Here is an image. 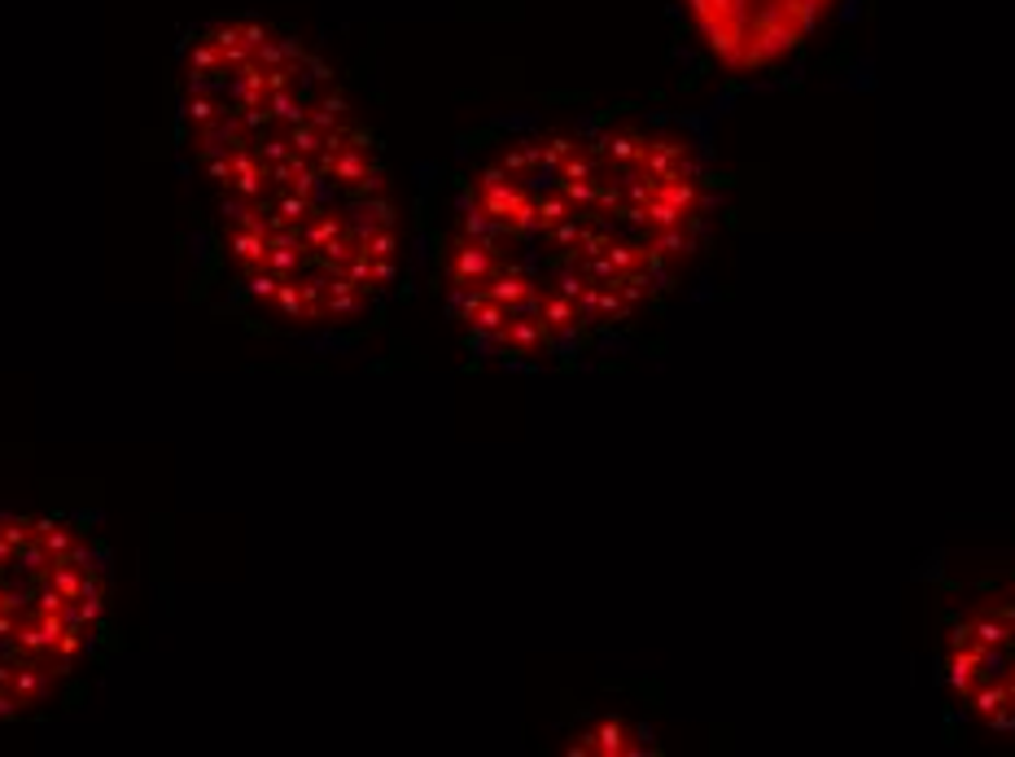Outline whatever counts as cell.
Listing matches in <instances>:
<instances>
[{
	"instance_id": "6da1fadb",
	"label": "cell",
	"mask_w": 1015,
	"mask_h": 757,
	"mask_svg": "<svg viewBox=\"0 0 1015 757\" xmlns=\"http://www.w3.org/2000/svg\"><path fill=\"white\" fill-rule=\"evenodd\" d=\"M710 215L714 163L684 127L604 118L517 136L455 193L447 312L503 364L591 355L669 298Z\"/></svg>"
},
{
	"instance_id": "3957f363",
	"label": "cell",
	"mask_w": 1015,
	"mask_h": 757,
	"mask_svg": "<svg viewBox=\"0 0 1015 757\" xmlns=\"http://www.w3.org/2000/svg\"><path fill=\"white\" fill-rule=\"evenodd\" d=\"M110 622L105 547L66 517L0 513V722L40 714Z\"/></svg>"
},
{
	"instance_id": "277c9868",
	"label": "cell",
	"mask_w": 1015,
	"mask_h": 757,
	"mask_svg": "<svg viewBox=\"0 0 1015 757\" xmlns=\"http://www.w3.org/2000/svg\"><path fill=\"white\" fill-rule=\"evenodd\" d=\"M941 679L963 718L1015 735V565L954 614L941 648Z\"/></svg>"
},
{
	"instance_id": "7a4b0ae2",
	"label": "cell",
	"mask_w": 1015,
	"mask_h": 757,
	"mask_svg": "<svg viewBox=\"0 0 1015 757\" xmlns=\"http://www.w3.org/2000/svg\"><path fill=\"white\" fill-rule=\"evenodd\" d=\"M180 136L233 280L263 316L328 333L399 276V202L373 127L298 36L224 18L180 58Z\"/></svg>"
},
{
	"instance_id": "5b68a950",
	"label": "cell",
	"mask_w": 1015,
	"mask_h": 757,
	"mask_svg": "<svg viewBox=\"0 0 1015 757\" xmlns=\"http://www.w3.org/2000/svg\"><path fill=\"white\" fill-rule=\"evenodd\" d=\"M705 49L740 75L788 62L836 10V0H684Z\"/></svg>"
}]
</instances>
